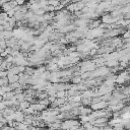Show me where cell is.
Instances as JSON below:
<instances>
[{
  "mask_svg": "<svg viewBox=\"0 0 130 130\" xmlns=\"http://www.w3.org/2000/svg\"><path fill=\"white\" fill-rule=\"evenodd\" d=\"M107 106V104L105 103V102H100V103H98V104H94L93 106H92V109L93 110H101V109H103L104 107H106Z\"/></svg>",
  "mask_w": 130,
  "mask_h": 130,
  "instance_id": "6da1fadb",
  "label": "cell"
}]
</instances>
